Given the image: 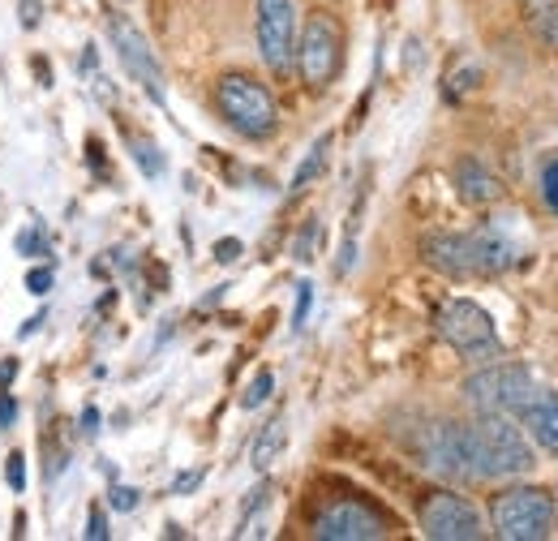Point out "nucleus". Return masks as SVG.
Returning a JSON list of instances; mask_svg holds the SVG:
<instances>
[{"label": "nucleus", "instance_id": "obj_30", "mask_svg": "<svg viewBox=\"0 0 558 541\" xmlns=\"http://www.w3.org/2000/svg\"><path fill=\"white\" fill-rule=\"evenodd\" d=\"M17 13H22V26L35 31V26H39V13H44V0H22Z\"/></svg>", "mask_w": 558, "mask_h": 541}, {"label": "nucleus", "instance_id": "obj_34", "mask_svg": "<svg viewBox=\"0 0 558 541\" xmlns=\"http://www.w3.org/2000/svg\"><path fill=\"white\" fill-rule=\"evenodd\" d=\"M13 378H17V357H4V361H0V392H9Z\"/></svg>", "mask_w": 558, "mask_h": 541}, {"label": "nucleus", "instance_id": "obj_13", "mask_svg": "<svg viewBox=\"0 0 558 541\" xmlns=\"http://www.w3.org/2000/svg\"><path fill=\"white\" fill-rule=\"evenodd\" d=\"M520 430L529 434V443L546 456H558V392L542 387L529 405L520 408Z\"/></svg>", "mask_w": 558, "mask_h": 541}, {"label": "nucleus", "instance_id": "obj_3", "mask_svg": "<svg viewBox=\"0 0 558 541\" xmlns=\"http://www.w3.org/2000/svg\"><path fill=\"white\" fill-rule=\"evenodd\" d=\"M555 516V494L542 485H507L489 498V533L502 541H546Z\"/></svg>", "mask_w": 558, "mask_h": 541}, {"label": "nucleus", "instance_id": "obj_27", "mask_svg": "<svg viewBox=\"0 0 558 541\" xmlns=\"http://www.w3.org/2000/svg\"><path fill=\"white\" fill-rule=\"evenodd\" d=\"M86 538H90V541H108V538H112V529H108V516H104L99 507H95V512H90V520H86Z\"/></svg>", "mask_w": 558, "mask_h": 541}, {"label": "nucleus", "instance_id": "obj_31", "mask_svg": "<svg viewBox=\"0 0 558 541\" xmlns=\"http://www.w3.org/2000/svg\"><path fill=\"white\" fill-rule=\"evenodd\" d=\"M77 430H82L86 438H95V434H99V408H95V405L82 408V417H77Z\"/></svg>", "mask_w": 558, "mask_h": 541}, {"label": "nucleus", "instance_id": "obj_1", "mask_svg": "<svg viewBox=\"0 0 558 541\" xmlns=\"http://www.w3.org/2000/svg\"><path fill=\"white\" fill-rule=\"evenodd\" d=\"M421 259L425 267L451 279H494L515 263V245L498 228H477V232H429L421 237Z\"/></svg>", "mask_w": 558, "mask_h": 541}, {"label": "nucleus", "instance_id": "obj_6", "mask_svg": "<svg viewBox=\"0 0 558 541\" xmlns=\"http://www.w3.org/2000/svg\"><path fill=\"white\" fill-rule=\"evenodd\" d=\"M434 327H438V336L447 339L464 361H489V357L502 352V339H498L494 318H489L477 301H469V297L442 301L438 314H434Z\"/></svg>", "mask_w": 558, "mask_h": 541}, {"label": "nucleus", "instance_id": "obj_18", "mask_svg": "<svg viewBox=\"0 0 558 541\" xmlns=\"http://www.w3.org/2000/svg\"><path fill=\"white\" fill-rule=\"evenodd\" d=\"M13 250L26 254V259H48V254H52V237H48L44 224H26V228L13 237Z\"/></svg>", "mask_w": 558, "mask_h": 541}, {"label": "nucleus", "instance_id": "obj_36", "mask_svg": "<svg viewBox=\"0 0 558 541\" xmlns=\"http://www.w3.org/2000/svg\"><path fill=\"white\" fill-rule=\"evenodd\" d=\"M35 77H39V86H52V73H48V61H44V57H35Z\"/></svg>", "mask_w": 558, "mask_h": 541}, {"label": "nucleus", "instance_id": "obj_29", "mask_svg": "<svg viewBox=\"0 0 558 541\" xmlns=\"http://www.w3.org/2000/svg\"><path fill=\"white\" fill-rule=\"evenodd\" d=\"M241 259V241L228 237V241H215V263H236Z\"/></svg>", "mask_w": 558, "mask_h": 541}, {"label": "nucleus", "instance_id": "obj_9", "mask_svg": "<svg viewBox=\"0 0 558 541\" xmlns=\"http://www.w3.org/2000/svg\"><path fill=\"white\" fill-rule=\"evenodd\" d=\"M254 35L258 52L271 73H292L296 65V4L292 0H258L254 4Z\"/></svg>", "mask_w": 558, "mask_h": 541}, {"label": "nucleus", "instance_id": "obj_25", "mask_svg": "<svg viewBox=\"0 0 558 541\" xmlns=\"http://www.w3.org/2000/svg\"><path fill=\"white\" fill-rule=\"evenodd\" d=\"M108 503H112V512H134L138 507V490L134 485H112L108 490Z\"/></svg>", "mask_w": 558, "mask_h": 541}, {"label": "nucleus", "instance_id": "obj_17", "mask_svg": "<svg viewBox=\"0 0 558 541\" xmlns=\"http://www.w3.org/2000/svg\"><path fill=\"white\" fill-rule=\"evenodd\" d=\"M125 142H130V155H134V164L142 168V177L159 181V177L168 172V164H163V151L155 146V137H146V134H125Z\"/></svg>", "mask_w": 558, "mask_h": 541}, {"label": "nucleus", "instance_id": "obj_21", "mask_svg": "<svg viewBox=\"0 0 558 541\" xmlns=\"http://www.w3.org/2000/svg\"><path fill=\"white\" fill-rule=\"evenodd\" d=\"M271 392H276V374H271V370H258V374L250 378L245 396H241V408H263L271 400Z\"/></svg>", "mask_w": 558, "mask_h": 541}, {"label": "nucleus", "instance_id": "obj_28", "mask_svg": "<svg viewBox=\"0 0 558 541\" xmlns=\"http://www.w3.org/2000/svg\"><path fill=\"white\" fill-rule=\"evenodd\" d=\"M203 477H207V469H190V473H177V481H172V494H190V490H198V485H203Z\"/></svg>", "mask_w": 558, "mask_h": 541}, {"label": "nucleus", "instance_id": "obj_33", "mask_svg": "<svg viewBox=\"0 0 558 541\" xmlns=\"http://www.w3.org/2000/svg\"><path fill=\"white\" fill-rule=\"evenodd\" d=\"M473 77H482V73H477V69H464V73H456V86L447 91V99H460V91H469V86H477Z\"/></svg>", "mask_w": 558, "mask_h": 541}, {"label": "nucleus", "instance_id": "obj_4", "mask_svg": "<svg viewBox=\"0 0 558 541\" xmlns=\"http://www.w3.org/2000/svg\"><path fill=\"white\" fill-rule=\"evenodd\" d=\"M215 104H219V117L250 142H267L279 125V108L276 95L250 77V73H223L219 86H215Z\"/></svg>", "mask_w": 558, "mask_h": 541}, {"label": "nucleus", "instance_id": "obj_2", "mask_svg": "<svg viewBox=\"0 0 558 541\" xmlns=\"http://www.w3.org/2000/svg\"><path fill=\"white\" fill-rule=\"evenodd\" d=\"M533 443L507 412H482L469 425V469L473 481H502V477L533 473Z\"/></svg>", "mask_w": 558, "mask_h": 541}, {"label": "nucleus", "instance_id": "obj_10", "mask_svg": "<svg viewBox=\"0 0 558 541\" xmlns=\"http://www.w3.org/2000/svg\"><path fill=\"white\" fill-rule=\"evenodd\" d=\"M417 525L425 538L434 541H477L486 538V520L482 512L464 498V494H451V490H438L421 503Z\"/></svg>", "mask_w": 558, "mask_h": 541}, {"label": "nucleus", "instance_id": "obj_7", "mask_svg": "<svg viewBox=\"0 0 558 541\" xmlns=\"http://www.w3.org/2000/svg\"><path fill=\"white\" fill-rule=\"evenodd\" d=\"M344 65V31L331 13H310L305 31H296V69L310 91H327Z\"/></svg>", "mask_w": 558, "mask_h": 541}, {"label": "nucleus", "instance_id": "obj_23", "mask_svg": "<svg viewBox=\"0 0 558 541\" xmlns=\"http://www.w3.org/2000/svg\"><path fill=\"white\" fill-rule=\"evenodd\" d=\"M4 481H9L13 494L26 490V456H22V452H9V456H4Z\"/></svg>", "mask_w": 558, "mask_h": 541}, {"label": "nucleus", "instance_id": "obj_26", "mask_svg": "<svg viewBox=\"0 0 558 541\" xmlns=\"http://www.w3.org/2000/svg\"><path fill=\"white\" fill-rule=\"evenodd\" d=\"M52 279H57L52 267H35L31 275H26V288H31L35 297H48V292H52Z\"/></svg>", "mask_w": 558, "mask_h": 541}, {"label": "nucleus", "instance_id": "obj_11", "mask_svg": "<svg viewBox=\"0 0 558 541\" xmlns=\"http://www.w3.org/2000/svg\"><path fill=\"white\" fill-rule=\"evenodd\" d=\"M314 538L318 541H378L387 538V516L374 512L361 498H331L314 512Z\"/></svg>", "mask_w": 558, "mask_h": 541}, {"label": "nucleus", "instance_id": "obj_32", "mask_svg": "<svg viewBox=\"0 0 558 541\" xmlns=\"http://www.w3.org/2000/svg\"><path fill=\"white\" fill-rule=\"evenodd\" d=\"M13 421H17V400L0 392V430H13Z\"/></svg>", "mask_w": 558, "mask_h": 541}, {"label": "nucleus", "instance_id": "obj_35", "mask_svg": "<svg viewBox=\"0 0 558 541\" xmlns=\"http://www.w3.org/2000/svg\"><path fill=\"white\" fill-rule=\"evenodd\" d=\"M44 323H48V314L39 310V314H35V318H31V323H26L22 332H17V339H31V336H35V332H39V327H44Z\"/></svg>", "mask_w": 558, "mask_h": 541}, {"label": "nucleus", "instance_id": "obj_20", "mask_svg": "<svg viewBox=\"0 0 558 541\" xmlns=\"http://www.w3.org/2000/svg\"><path fill=\"white\" fill-rule=\"evenodd\" d=\"M533 35H537L546 48H558V0L533 9Z\"/></svg>", "mask_w": 558, "mask_h": 541}, {"label": "nucleus", "instance_id": "obj_8", "mask_svg": "<svg viewBox=\"0 0 558 541\" xmlns=\"http://www.w3.org/2000/svg\"><path fill=\"white\" fill-rule=\"evenodd\" d=\"M108 39H112V48H117V61H121V69H125V73L138 82L142 91H146V99L163 104V99H168V86H163V65H159L155 48L146 44V35H142L138 26L125 17V13H108Z\"/></svg>", "mask_w": 558, "mask_h": 541}, {"label": "nucleus", "instance_id": "obj_12", "mask_svg": "<svg viewBox=\"0 0 558 541\" xmlns=\"http://www.w3.org/2000/svg\"><path fill=\"white\" fill-rule=\"evenodd\" d=\"M421 465L451 477V481H473V469H469V425H456V421L429 425V434L421 443Z\"/></svg>", "mask_w": 558, "mask_h": 541}, {"label": "nucleus", "instance_id": "obj_15", "mask_svg": "<svg viewBox=\"0 0 558 541\" xmlns=\"http://www.w3.org/2000/svg\"><path fill=\"white\" fill-rule=\"evenodd\" d=\"M283 447H288V421L276 417V421H267V425L258 430V438H254V447H250V465H254L258 473H267L279 456H283Z\"/></svg>", "mask_w": 558, "mask_h": 541}, {"label": "nucleus", "instance_id": "obj_5", "mask_svg": "<svg viewBox=\"0 0 558 541\" xmlns=\"http://www.w3.org/2000/svg\"><path fill=\"white\" fill-rule=\"evenodd\" d=\"M464 400L477 408V412H507V417H520V408L529 405L542 383L529 365L520 361H502V365H489V370H477L473 378H464Z\"/></svg>", "mask_w": 558, "mask_h": 541}, {"label": "nucleus", "instance_id": "obj_16", "mask_svg": "<svg viewBox=\"0 0 558 541\" xmlns=\"http://www.w3.org/2000/svg\"><path fill=\"white\" fill-rule=\"evenodd\" d=\"M331 142H336V134H323L314 137V146L305 151V159L296 164V172H292V185H288V194H301V190H310L323 172H327V159H331Z\"/></svg>", "mask_w": 558, "mask_h": 541}, {"label": "nucleus", "instance_id": "obj_14", "mask_svg": "<svg viewBox=\"0 0 558 541\" xmlns=\"http://www.w3.org/2000/svg\"><path fill=\"white\" fill-rule=\"evenodd\" d=\"M456 190H460V199L469 206H489L502 199L498 177L489 172L482 159H460L456 164Z\"/></svg>", "mask_w": 558, "mask_h": 541}, {"label": "nucleus", "instance_id": "obj_22", "mask_svg": "<svg viewBox=\"0 0 558 541\" xmlns=\"http://www.w3.org/2000/svg\"><path fill=\"white\" fill-rule=\"evenodd\" d=\"M310 305H314V284H310V279H301V284H296V310H292V332H305Z\"/></svg>", "mask_w": 558, "mask_h": 541}, {"label": "nucleus", "instance_id": "obj_24", "mask_svg": "<svg viewBox=\"0 0 558 541\" xmlns=\"http://www.w3.org/2000/svg\"><path fill=\"white\" fill-rule=\"evenodd\" d=\"M542 199H546V206L558 215V155L542 164Z\"/></svg>", "mask_w": 558, "mask_h": 541}, {"label": "nucleus", "instance_id": "obj_19", "mask_svg": "<svg viewBox=\"0 0 558 541\" xmlns=\"http://www.w3.org/2000/svg\"><path fill=\"white\" fill-rule=\"evenodd\" d=\"M318 232H323L318 215H310V219L296 228V237H292V259H296V263H310V259H314V250H318Z\"/></svg>", "mask_w": 558, "mask_h": 541}]
</instances>
